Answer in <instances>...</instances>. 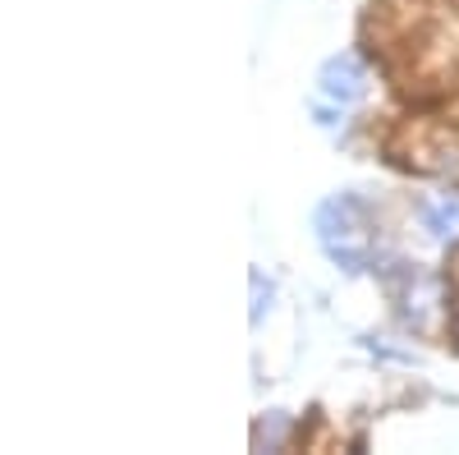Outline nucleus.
<instances>
[{
    "label": "nucleus",
    "mask_w": 459,
    "mask_h": 455,
    "mask_svg": "<svg viewBox=\"0 0 459 455\" xmlns=\"http://www.w3.org/2000/svg\"><path fill=\"white\" fill-rule=\"evenodd\" d=\"M368 92V69L359 56H335L322 65L317 83H313V97H308V110L322 129H340L344 120L354 116V106L363 101Z\"/></svg>",
    "instance_id": "f03ea898"
},
{
    "label": "nucleus",
    "mask_w": 459,
    "mask_h": 455,
    "mask_svg": "<svg viewBox=\"0 0 459 455\" xmlns=\"http://www.w3.org/2000/svg\"><path fill=\"white\" fill-rule=\"evenodd\" d=\"M266 299H272V285H262V272H253V322L262 318V309H266Z\"/></svg>",
    "instance_id": "39448f33"
},
{
    "label": "nucleus",
    "mask_w": 459,
    "mask_h": 455,
    "mask_svg": "<svg viewBox=\"0 0 459 455\" xmlns=\"http://www.w3.org/2000/svg\"><path fill=\"white\" fill-rule=\"evenodd\" d=\"M313 231H317L322 253L340 272L359 276L363 267H372V231H368V216L354 194H331L313 216Z\"/></svg>",
    "instance_id": "f257e3e1"
},
{
    "label": "nucleus",
    "mask_w": 459,
    "mask_h": 455,
    "mask_svg": "<svg viewBox=\"0 0 459 455\" xmlns=\"http://www.w3.org/2000/svg\"><path fill=\"white\" fill-rule=\"evenodd\" d=\"M418 216H423V231L441 244L459 240V194H437L428 198L423 207H418Z\"/></svg>",
    "instance_id": "20e7f679"
},
{
    "label": "nucleus",
    "mask_w": 459,
    "mask_h": 455,
    "mask_svg": "<svg viewBox=\"0 0 459 455\" xmlns=\"http://www.w3.org/2000/svg\"><path fill=\"white\" fill-rule=\"evenodd\" d=\"M386 285H391V294H395V303H400V318H404L409 327H428V322L437 318L441 281H437L432 272H423V267H400V272L386 276Z\"/></svg>",
    "instance_id": "7ed1b4c3"
}]
</instances>
